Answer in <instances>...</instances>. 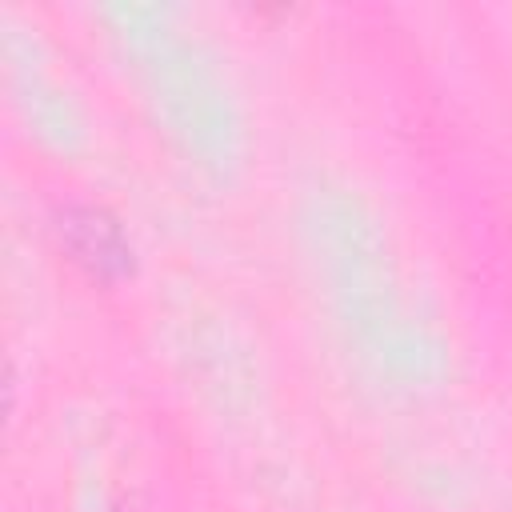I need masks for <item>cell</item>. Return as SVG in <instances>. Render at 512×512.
<instances>
[{"mask_svg":"<svg viewBox=\"0 0 512 512\" xmlns=\"http://www.w3.org/2000/svg\"><path fill=\"white\" fill-rule=\"evenodd\" d=\"M60 244L96 280H120L132 272V244L120 220L100 204H64L56 216Z\"/></svg>","mask_w":512,"mask_h":512,"instance_id":"cell-1","label":"cell"}]
</instances>
